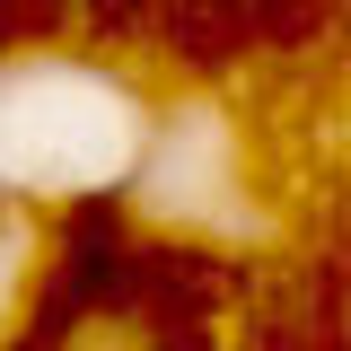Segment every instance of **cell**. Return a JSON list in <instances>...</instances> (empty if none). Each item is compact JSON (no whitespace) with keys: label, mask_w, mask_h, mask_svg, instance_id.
Wrapping results in <instances>:
<instances>
[]
</instances>
